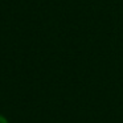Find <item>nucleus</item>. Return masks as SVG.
I'll use <instances>...</instances> for the list:
<instances>
[{
	"instance_id": "nucleus-1",
	"label": "nucleus",
	"mask_w": 123,
	"mask_h": 123,
	"mask_svg": "<svg viewBox=\"0 0 123 123\" xmlns=\"http://www.w3.org/2000/svg\"><path fill=\"white\" fill-rule=\"evenodd\" d=\"M0 123H9V122H8V119H7V118L4 117V115L0 114Z\"/></svg>"
}]
</instances>
